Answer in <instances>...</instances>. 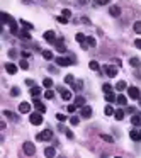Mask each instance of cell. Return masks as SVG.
<instances>
[{
	"mask_svg": "<svg viewBox=\"0 0 141 158\" xmlns=\"http://www.w3.org/2000/svg\"><path fill=\"white\" fill-rule=\"evenodd\" d=\"M116 88H117L119 92H123L124 88H126V82H124V80H121V82H117V83H116Z\"/></svg>",
	"mask_w": 141,
	"mask_h": 158,
	"instance_id": "obj_33",
	"label": "cell"
},
{
	"mask_svg": "<svg viewBox=\"0 0 141 158\" xmlns=\"http://www.w3.org/2000/svg\"><path fill=\"white\" fill-rule=\"evenodd\" d=\"M114 112H116V111H114L110 105H106V109H104V114H106V116H112Z\"/></svg>",
	"mask_w": 141,
	"mask_h": 158,
	"instance_id": "obj_35",
	"label": "cell"
},
{
	"mask_svg": "<svg viewBox=\"0 0 141 158\" xmlns=\"http://www.w3.org/2000/svg\"><path fill=\"white\" fill-rule=\"evenodd\" d=\"M109 14H110L112 17H119V16H121V9H119L117 5H112V7L109 9Z\"/></svg>",
	"mask_w": 141,
	"mask_h": 158,
	"instance_id": "obj_11",
	"label": "cell"
},
{
	"mask_svg": "<svg viewBox=\"0 0 141 158\" xmlns=\"http://www.w3.org/2000/svg\"><path fill=\"white\" fill-rule=\"evenodd\" d=\"M133 29H134V33H138V34H141V20H138V22H134Z\"/></svg>",
	"mask_w": 141,
	"mask_h": 158,
	"instance_id": "obj_36",
	"label": "cell"
},
{
	"mask_svg": "<svg viewBox=\"0 0 141 158\" xmlns=\"http://www.w3.org/2000/svg\"><path fill=\"white\" fill-rule=\"evenodd\" d=\"M31 95H33V97L41 95V88H39V87H33V88H31Z\"/></svg>",
	"mask_w": 141,
	"mask_h": 158,
	"instance_id": "obj_31",
	"label": "cell"
},
{
	"mask_svg": "<svg viewBox=\"0 0 141 158\" xmlns=\"http://www.w3.org/2000/svg\"><path fill=\"white\" fill-rule=\"evenodd\" d=\"M65 83H68V85H73V83H75L73 75H66V77H65Z\"/></svg>",
	"mask_w": 141,
	"mask_h": 158,
	"instance_id": "obj_34",
	"label": "cell"
},
{
	"mask_svg": "<svg viewBox=\"0 0 141 158\" xmlns=\"http://www.w3.org/2000/svg\"><path fill=\"white\" fill-rule=\"evenodd\" d=\"M36 140H37V141H49V140H53V131H51V129H44L43 133H39V134L36 136Z\"/></svg>",
	"mask_w": 141,
	"mask_h": 158,
	"instance_id": "obj_2",
	"label": "cell"
},
{
	"mask_svg": "<svg viewBox=\"0 0 141 158\" xmlns=\"http://www.w3.org/2000/svg\"><path fill=\"white\" fill-rule=\"evenodd\" d=\"M0 17H2V22H3V24H12V22H14V19L10 17L7 12H2V14H0Z\"/></svg>",
	"mask_w": 141,
	"mask_h": 158,
	"instance_id": "obj_13",
	"label": "cell"
},
{
	"mask_svg": "<svg viewBox=\"0 0 141 158\" xmlns=\"http://www.w3.org/2000/svg\"><path fill=\"white\" fill-rule=\"evenodd\" d=\"M140 102H141V97H140Z\"/></svg>",
	"mask_w": 141,
	"mask_h": 158,
	"instance_id": "obj_57",
	"label": "cell"
},
{
	"mask_svg": "<svg viewBox=\"0 0 141 158\" xmlns=\"http://www.w3.org/2000/svg\"><path fill=\"white\" fill-rule=\"evenodd\" d=\"M44 97H46V99H53V97H54V92L51 90V88H48V90L44 92Z\"/></svg>",
	"mask_w": 141,
	"mask_h": 158,
	"instance_id": "obj_40",
	"label": "cell"
},
{
	"mask_svg": "<svg viewBox=\"0 0 141 158\" xmlns=\"http://www.w3.org/2000/svg\"><path fill=\"white\" fill-rule=\"evenodd\" d=\"M80 114H82V117H83V119H88V117L92 116V107H90V105H83V107H80Z\"/></svg>",
	"mask_w": 141,
	"mask_h": 158,
	"instance_id": "obj_8",
	"label": "cell"
},
{
	"mask_svg": "<svg viewBox=\"0 0 141 158\" xmlns=\"http://www.w3.org/2000/svg\"><path fill=\"white\" fill-rule=\"evenodd\" d=\"M134 46H136L138 50H141V39H136V41H134Z\"/></svg>",
	"mask_w": 141,
	"mask_h": 158,
	"instance_id": "obj_51",
	"label": "cell"
},
{
	"mask_svg": "<svg viewBox=\"0 0 141 158\" xmlns=\"http://www.w3.org/2000/svg\"><path fill=\"white\" fill-rule=\"evenodd\" d=\"M104 99L107 100V104H110V102H116V100H117V95H114L112 92H107V94H106V97H104Z\"/></svg>",
	"mask_w": 141,
	"mask_h": 158,
	"instance_id": "obj_16",
	"label": "cell"
},
{
	"mask_svg": "<svg viewBox=\"0 0 141 158\" xmlns=\"http://www.w3.org/2000/svg\"><path fill=\"white\" fill-rule=\"evenodd\" d=\"M9 56H10V58H14V56H16V51H14V50H10V51H9Z\"/></svg>",
	"mask_w": 141,
	"mask_h": 158,
	"instance_id": "obj_55",
	"label": "cell"
},
{
	"mask_svg": "<svg viewBox=\"0 0 141 158\" xmlns=\"http://www.w3.org/2000/svg\"><path fill=\"white\" fill-rule=\"evenodd\" d=\"M70 123L71 124H78V123H80V119H78L77 116H71V117H70Z\"/></svg>",
	"mask_w": 141,
	"mask_h": 158,
	"instance_id": "obj_47",
	"label": "cell"
},
{
	"mask_svg": "<svg viewBox=\"0 0 141 158\" xmlns=\"http://www.w3.org/2000/svg\"><path fill=\"white\" fill-rule=\"evenodd\" d=\"M43 58L49 61V60H53V53L49 51V50H44V51H43Z\"/></svg>",
	"mask_w": 141,
	"mask_h": 158,
	"instance_id": "obj_22",
	"label": "cell"
},
{
	"mask_svg": "<svg viewBox=\"0 0 141 158\" xmlns=\"http://www.w3.org/2000/svg\"><path fill=\"white\" fill-rule=\"evenodd\" d=\"M34 107L39 111V112H41V114H44V112H46V105L43 104V102H41L37 97H34Z\"/></svg>",
	"mask_w": 141,
	"mask_h": 158,
	"instance_id": "obj_9",
	"label": "cell"
},
{
	"mask_svg": "<svg viewBox=\"0 0 141 158\" xmlns=\"http://www.w3.org/2000/svg\"><path fill=\"white\" fill-rule=\"evenodd\" d=\"M54 48H56V51L58 53H65L66 51V46L63 44V41H56V43H54Z\"/></svg>",
	"mask_w": 141,
	"mask_h": 158,
	"instance_id": "obj_15",
	"label": "cell"
},
{
	"mask_svg": "<svg viewBox=\"0 0 141 158\" xmlns=\"http://www.w3.org/2000/svg\"><path fill=\"white\" fill-rule=\"evenodd\" d=\"M129 136H131V140H133V141H140V131L133 129V131L129 133Z\"/></svg>",
	"mask_w": 141,
	"mask_h": 158,
	"instance_id": "obj_20",
	"label": "cell"
},
{
	"mask_svg": "<svg viewBox=\"0 0 141 158\" xmlns=\"http://www.w3.org/2000/svg\"><path fill=\"white\" fill-rule=\"evenodd\" d=\"M80 46H82V50H88V48H90V46H88V44H87V41H85V43H82Z\"/></svg>",
	"mask_w": 141,
	"mask_h": 158,
	"instance_id": "obj_53",
	"label": "cell"
},
{
	"mask_svg": "<svg viewBox=\"0 0 141 158\" xmlns=\"http://www.w3.org/2000/svg\"><path fill=\"white\" fill-rule=\"evenodd\" d=\"M77 107H78V105H77V104H70V105H68V109H66V111H68L70 114H73V112L77 111Z\"/></svg>",
	"mask_w": 141,
	"mask_h": 158,
	"instance_id": "obj_44",
	"label": "cell"
},
{
	"mask_svg": "<svg viewBox=\"0 0 141 158\" xmlns=\"http://www.w3.org/2000/svg\"><path fill=\"white\" fill-rule=\"evenodd\" d=\"M44 39L49 41V43H54V41H56V34H54L53 31H46V33H44Z\"/></svg>",
	"mask_w": 141,
	"mask_h": 158,
	"instance_id": "obj_14",
	"label": "cell"
},
{
	"mask_svg": "<svg viewBox=\"0 0 141 158\" xmlns=\"http://www.w3.org/2000/svg\"><path fill=\"white\" fill-rule=\"evenodd\" d=\"M3 116H7L9 119H12V121H17V116L16 114H12L10 111H3Z\"/></svg>",
	"mask_w": 141,
	"mask_h": 158,
	"instance_id": "obj_28",
	"label": "cell"
},
{
	"mask_svg": "<svg viewBox=\"0 0 141 158\" xmlns=\"http://www.w3.org/2000/svg\"><path fill=\"white\" fill-rule=\"evenodd\" d=\"M29 111H31V104L29 102H20L19 104V112L20 114H27Z\"/></svg>",
	"mask_w": 141,
	"mask_h": 158,
	"instance_id": "obj_10",
	"label": "cell"
},
{
	"mask_svg": "<svg viewBox=\"0 0 141 158\" xmlns=\"http://www.w3.org/2000/svg\"><path fill=\"white\" fill-rule=\"evenodd\" d=\"M29 56H31V53H29V51H22V58H26V60H27Z\"/></svg>",
	"mask_w": 141,
	"mask_h": 158,
	"instance_id": "obj_52",
	"label": "cell"
},
{
	"mask_svg": "<svg viewBox=\"0 0 141 158\" xmlns=\"http://www.w3.org/2000/svg\"><path fill=\"white\" fill-rule=\"evenodd\" d=\"M29 121L31 124H34V126H39V124H43V114L37 111V112H33L31 116H29Z\"/></svg>",
	"mask_w": 141,
	"mask_h": 158,
	"instance_id": "obj_3",
	"label": "cell"
},
{
	"mask_svg": "<svg viewBox=\"0 0 141 158\" xmlns=\"http://www.w3.org/2000/svg\"><path fill=\"white\" fill-rule=\"evenodd\" d=\"M22 150H24V153H26L27 157H33L36 153V146H34V143H31V141H26V143L22 144Z\"/></svg>",
	"mask_w": 141,
	"mask_h": 158,
	"instance_id": "obj_1",
	"label": "cell"
},
{
	"mask_svg": "<svg viewBox=\"0 0 141 158\" xmlns=\"http://www.w3.org/2000/svg\"><path fill=\"white\" fill-rule=\"evenodd\" d=\"M26 85H27V87H29V88L36 87V85H34V80H26Z\"/></svg>",
	"mask_w": 141,
	"mask_h": 158,
	"instance_id": "obj_49",
	"label": "cell"
},
{
	"mask_svg": "<svg viewBox=\"0 0 141 158\" xmlns=\"http://www.w3.org/2000/svg\"><path fill=\"white\" fill-rule=\"evenodd\" d=\"M75 104L78 105V107H83L85 105V99L83 97H75Z\"/></svg>",
	"mask_w": 141,
	"mask_h": 158,
	"instance_id": "obj_27",
	"label": "cell"
},
{
	"mask_svg": "<svg viewBox=\"0 0 141 158\" xmlns=\"http://www.w3.org/2000/svg\"><path fill=\"white\" fill-rule=\"evenodd\" d=\"M104 70H106V75H107V77H110V78H114V77L117 75V68H116V66H112V65H106V66H104Z\"/></svg>",
	"mask_w": 141,
	"mask_h": 158,
	"instance_id": "obj_6",
	"label": "cell"
},
{
	"mask_svg": "<svg viewBox=\"0 0 141 158\" xmlns=\"http://www.w3.org/2000/svg\"><path fill=\"white\" fill-rule=\"evenodd\" d=\"M116 102H117L119 105H126V104H127V97L121 94V95H117V100H116Z\"/></svg>",
	"mask_w": 141,
	"mask_h": 158,
	"instance_id": "obj_18",
	"label": "cell"
},
{
	"mask_svg": "<svg viewBox=\"0 0 141 158\" xmlns=\"http://www.w3.org/2000/svg\"><path fill=\"white\" fill-rule=\"evenodd\" d=\"M71 87H73V90H77V92H80V90L83 88V82H80V80H78V82H75V83H73Z\"/></svg>",
	"mask_w": 141,
	"mask_h": 158,
	"instance_id": "obj_23",
	"label": "cell"
},
{
	"mask_svg": "<svg viewBox=\"0 0 141 158\" xmlns=\"http://www.w3.org/2000/svg\"><path fill=\"white\" fill-rule=\"evenodd\" d=\"M65 133H66V136H68V140H73V138H75V134H73V133H71L70 129H66V131H65Z\"/></svg>",
	"mask_w": 141,
	"mask_h": 158,
	"instance_id": "obj_50",
	"label": "cell"
},
{
	"mask_svg": "<svg viewBox=\"0 0 141 158\" xmlns=\"http://www.w3.org/2000/svg\"><path fill=\"white\" fill-rule=\"evenodd\" d=\"M102 90H104V92H112V85H110V83H104V85H102Z\"/></svg>",
	"mask_w": 141,
	"mask_h": 158,
	"instance_id": "obj_43",
	"label": "cell"
},
{
	"mask_svg": "<svg viewBox=\"0 0 141 158\" xmlns=\"http://www.w3.org/2000/svg\"><path fill=\"white\" fill-rule=\"evenodd\" d=\"M20 26H24L26 29H33V24L27 22V20H24V19H20Z\"/></svg>",
	"mask_w": 141,
	"mask_h": 158,
	"instance_id": "obj_37",
	"label": "cell"
},
{
	"mask_svg": "<svg viewBox=\"0 0 141 158\" xmlns=\"http://www.w3.org/2000/svg\"><path fill=\"white\" fill-rule=\"evenodd\" d=\"M44 157H48V158L56 157V150H54V148H51V146H49V148H46V150H44Z\"/></svg>",
	"mask_w": 141,
	"mask_h": 158,
	"instance_id": "obj_17",
	"label": "cell"
},
{
	"mask_svg": "<svg viewBox=\"0 0 141 158\" xmlns=\"http://www.w3.org/2000/svg\"><path fill=\"white\" fill-rule=\"evenodd\" d=\"M127 97H131V99H134V100H140V97H141L140 88L138 87H129L127 88Z\"/></svg>",
	"mask_w": 141,
	"mask_h": 158,
	"instance_id": "obj_4",
	"label": "cell"
},
{
	"mask_svg": "<svg viewBox=\"0 0 141 158\" xmlns=\"http://www.w3.org/2000/svg\"><path fill=\"white\" fill-rule=\"evenodd\" d=\"M75 39H77V41H78V43H80V44H82V43H85V41H87V37H85V34H82V33H78V34L75 36Z\"/></svg>",
	"mask_w": 141,
	"mask_h": 158,
	"instance_id": "obj_26",
	"label": "cell"
},
{
	"mask_svg": "<svg viewBox=\"0 0 141 158\" xmlns=\"http://www.w3.org/2000/svg\"><path fill=\"white\" fill-rule=\"evenodd\" d=\"M61 16H65V17H71V10H68V9H63V12H61Z\"/></svg>",
	"mask_w": 141,
	"mask_h": 158,
	"instance_id": "obj_45",
	"label": "cell"
},
{
	"mask_svg": "<svg viewBox=\"0 0 141 158\" xmlns=\"http://www.w3.org/2000/svg\"><path fill=\"white\" fill-rule=\"evenodd\" d=\"M56 20H58L60 24H66V22H68L70 19H68V17H65V16H58V17H56Z\"/></svg>",
	"mask_w": 141,
	"mask_h": 158,
	"instance_id": "obj_39",
	"label": "cell"
},
{
	"mask_svg": "<svg viewBox=\"0 0 141 158\" xmlns=\"http://www.w3.org/2000/svg\"><path fill=\"white\" fill-rule=\"evenodd\" d=\"M58 92L61 94V99H63V100H70L71 97H73V95H71V92H70V90H66L65 87H58Z\"/></svg>",
	"mask_w": 141,
	"mask_h": 158,
	"instance_id": "obj_7",
	"label": "cell"
},
{
	"mask_svg": "<svg viewBox=\"0 0 141 158\" xmlns=\"http://www.w3.org/2000/svg\"><path fill=\"white\" fill-rule=\"evenodd\" d=\"M56 119H58L60 123H63V121H66V116H65V114H56Z\"/></svg>",
	"mask_w": 141,
	"mask_h": 158,
	"instance_id": "obj_46",
	"label": "cell"
},
{
	"mask_svg": "<svg viewBox=\"0 0 141 158\" xmlns=\"http://www.w3.org/2000/svg\"><path fill=\"white\" fill-rule=\"evenodd\" d=\"M75 60H71V58H65V56H58L56 58V65H60V66H68L71 65Z\"/></svg>",
	"mask_w": 141,
	"mask_h": 158,
	"instance_id": "obj_5",
	"label": "cell"
},
{
	"mask_svg": "<svg viewBox=\"0 0 141 158\" xmlns=\"http://www.w3.org/2000/svg\"><path fill=\"white\" fill-rule=\"evenodd\" d=\"M19 94H20V88L19 87H14L12 90H10V95H12V97H17Z\"/></svg>",
	"mask_w": 141,
	"mask_h": 158,
	"instance_id": "obj_42",
	"label": "cell"
},
{
	"mask_svg": "<svg viewBox=\"0 0 141 158\" xmlns=\"http://www.w3.org/2000/svg\"><path fill=\"white\" fill-rule=\"evenodd\" d=\"M19 66H20V68H22V70H27V68H29V63H27V60H26V58H24V60H22V61H20V63H19Z\"/></svg>",
	"mask_w": 141,
	"mask_h": 158,
	"instance_id": "obj_38",
	"label": "cell"
},
{
	"mask_svg": "<svg viewBox=\"0 0 141 158\" xmlns=\"http://www.w3.org/2000/svg\"><path fill=\"white\" fill-rule=\"evenodd\" d=\"M78 3H80V5H87L88 0H78Z\"/></svg>",
	"mask_w": 141,
	"mask_h": 158,
	"instance_id": "obj_54",
	"label": "cell"
},
{
	"mask_svg": "<svg viewBox=\"0 0 141 158\" xmlns=\"http://www.w3.org/2000/svg\"><path fill=\"white\" fill-rule=\"evenodd\" d=\"M43 85L46 88H51L53 87V80H51V78H44V80H43Z\"/></svg>",
	"mask_w": 141,
	"mask_h": 158,
	"instance_id": "obj_30",
	"label": "cell"
},
{
	"mask_svg": "<svg viewBox=\"0 0 141 158\" xmlns=\"http://www.w3.org/2000/svg\"><path fill=\"white\" fill-rule=\"evenodd\" d=\"M87 44L90 46V48H94L95 44H97V41H95V37H92V36H88L87 37Z\"/></svg>",
	"mask_w": 141,
	"mask_h": 158,
	"instance_id": "obj_32",
	"label": "cell"
},
{
	"mask_svg": "<svg viewBox=\"0 0 141 158\" xmlns=\"http://www.w3.org/2000/svg\"><path fill=\"white\" fill-rule=\"evenodd\" d=\"M26 2H27V0H26Z\"/></svg>",
	"mask_w": 141,
	"mask_h": 158,
	"instance_id": "obj_58",
	"label": "cell"
},
{
	"mask_svg": "<svg viewBox=\"0 0 141 158\" xmlns=\"http://www.w3.org/2000/svg\"><path fill=\"white\" fill-rule=\"evenodd\" d=\"M100 138H102L104 141H107V143H114V138L109 136V134H100Z\"/></svg>",
	"mask_w": 141,
	"mask_h": 158,
	"instance_id": "obj_41",
	"label": "cell"
},
{
	"mask_svg": "<svg viewBox=\"0 0 141 158\" xmlns=\"http://www.w3.org/2000/svg\"><path fill=\"white\" fill-rule=\"evenodd\" d=\"M131 123L134 124V126H140L141 124V114H134V116L131 117Z\"/></svg>",
	"mask_w": 141,
	"mask_h": 158,
	"instance_id": "obj_19",
	"label": "cell"
},
{
	"mask_svg": "<svg viewBox=\"0 0 141 158\" xmlns=\"http://www.w3.org/2000/svg\"><path fill=\"white\" fill-rule=\"evenodd\" d=\"M109 2H110V0H95V3H97V5H107Z\"/></svg>",
	"mask_w": 141,
	"mask_h": 158,
	"instance_id": "obj_48",
	"label": "cell"
},
{
	"mask_svg": "<svg viewBox=\"0 0 141 158\" xmlns=\"http://www.w3.org/2000/svg\"><path fill=\"white\" fill-rule=\"evenodd\" d=\"M129 63H131V66H134V68H138V66L141 65L140 58H131V60H129Z\"/></svg>",
	"mask_w": 141,
	"mask_h": 158,
	"instance_id": "obj_25",
	"label": "cell"
},
{
	"mask_svg": "<svg viewBox=\"0 0 141 158\" xmlns=\"http://www.w3.org/2000/svg\"><path fill=\"white\" fill-rule=\"evenodd\" d=\"M5 70H7V73H10V75H16L17 73V66L14 63H5Z\"/></svg>",
	"mask_w": 141,
	"mask_h": 158,
	"instance_id": "obj_12",
	"label": "cell"
},
{
	"mask_svg": "<svg viewBox=\"0 0 141 158\" xmlns=\"http://www.w3.org/2000/svg\"><path fill=\"white\" fill-rule=\"evenodd\" d=\"M114 117H116L117 121H123V119H124V111H123V109L116 111V112H114Z\"/></svg>",
	"mask_w": 141,
	"mask_h": 158,
	"instance_id": "obj_21",
	"label": "cell"
},
{
	"mask_svg": "<svg viewBox=\"0 0 141 158\" xmlns=\"http://www.w3.org/2000/svg\"><path fill=\"white\" fill-rule=\"evenodd\" d=\"M140 141H141V129H140Z\"/></svg>",
	"mask_w": 141,
	"mask_h": 158,
	"instance_id": "obj_56",
	"label": "cell"
},
{
	"mask_svg": "<svg viewBox=\"0 0 141 158\" xmlns=\"http://www.w3.org/2000/svg\"><path fill=\"white\" fill-rule=\"evenodd\" d=\"M88 66H90V70H94V71H99V68H100L97 61H90V63H88Z\"/></svg>",
	"mask_w": 141,
	"mask_h": 158,
	"instance_id": "obj_29",
	"label": "cell"
},
{
	"mask_svg": "<svg viewBox=\"0 0 141 158\" xmlns=\"http://www.w3.org/2000/svg\"><path fill=\"white\" fill-rule=\"evenodd\" d=\"M19 36H20L22 39H31V33H29V31H26V29H22V31L19 33Z\"/></svg>",
	"mask_w": 141,
	"mask_h": 158,
	"instance_id": "obj_24",
	"label": "cell"
}]
</instances>
